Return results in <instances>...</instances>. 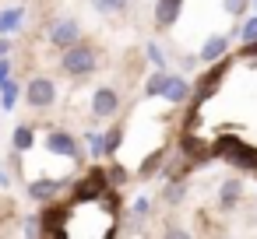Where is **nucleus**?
Instances as JSON below:
<instances>
[{"label": "nucleus", "instance_id": "1", "mask_svg": "<svg viewBox=\"0 0 257 239\" xmlns=\"http://www.w3.org/2000/svg\"><path fill=\"white\" fill-rule=\"evenodd\" d=\"M95 67H99V53H95V46H88L81 39L60 53V71L67 78H88V74H95Z\"/></svg>", "mask_w": 257, "mask_h": 239}, {"label": "nucleus", "instance_id": "2", "mask_svg": "<svg viewBox=\"0 0 257 239\" xmlns=\"http://www.w3.org/2000/svg\"><path fill=\"white\" fill-rule=\"evenodd\" d=\"M25 102H29L32 109H50V106L57 102V85H53V78H32V81L25 85Z\"/></svg>", "mask_w": 257, "mask_h": 239}, {"label": "nucleus", "instance_id": "3", "mask_svg": "<svg viewBox=\"0 0 257 239\" xmlns=\"http://www.w3.org/2000/svg\"><path fill=\"white\" fill-rule=\"evenodd\" d=\"M116 113H120V92L113 85L95 88V95H92V116L95 120H113Z\"/></svg>", "mask_w": 257, "mask_h": 239}, {"label": "nucleus", "instance_id": "4", "mask_svg": "<svg viewBox=\"0 0 257 239\" xmlns=\"http://www.w3.org/2000/svg\"><path fill=\"white\" fill-rule=\"evenodd\" d=\"M78 39H81L78 18H57V22L50 25V43H53L57 50H67V46H74Z\"/></svg>", "mask_w": 257, "mask_h": 239}, {"label": "nucleus", "instance_id": "5", "mask_svg": "<svg viewBox=\"0 0 257 239\" xmlns=\"http://www.w3.org/2000/svg\"><path fill=\"white\" fill-rule=\"evenodd\" d=\"M229 43H232V36H208L204 39V46H201V53H197V64H204V67H211V64H218L225 53H229Z\"/></svg>", "mask_w": 257, "mask_h": 239}, {"label": "nucleus", "instance_id": "6", "mask_svg": "<svg viewBox=\"0 0 257 239\" xmlns=\"http://www.w3.org/2000/svg\"><path fill=\"white\" fill-rule=\"evenodd\" d=\"M46 148L53 155H64V158H81V148H78L74 134H67V130H50L46 134Z\"/></svg>", "mask_w": 257, "mask_h": 239}, {"label": "nucleus", "instance_id": "7", "mask_svg": "<svg viewBox=\"0 0 257 239\" xmlns=\"http://www.w3.org/2000/svg\"><path fill=\"white\" fill-rule=\"evenodd\" d=\"M180 11H183V0H155V29L159 32H166V29H173L176 22H180Z\"/></svg>", "mask_w": 257, "mask_h": 239}, {"label": "nucleus", "instance_id": "8", "mask_svg": "<svg viewBox=\"0 0 257 239\" xmlns=\"http://www.w3.org/2000/svg\"><path fill=\"white\" fill-rule=\"evenodd\" d=\"M190 95H194V85H190V78H183V74H169L162 99H166L169 106H183V102H187Z\"/></svg>", "mask_w": 257, "mask_h": 239}, {"label": "nucleus", "instance_id": "9", "mask_svg": "<svg viewBox=\"0 0 257 239\" xmlns=\"http://www.w3.org/2000/svg\"><path fill=\"white\" fill-rule=\"evenodd\" d=\"M239 200H243V179H239V176L222 179V186H218V211H225V214H229Z\"/></svg>", "mask_w": 257, "mask_h": 239}, {"label": "nucleus", "instance_id": "10", "mask_svg": "<svg viewBox=\"0 0 257 239\" xmlns=\"http://www.w3.org/2000/svg\"><path fill=\"white\" fill-rule=\"evenodd\" d=\"M64 186H67V179H36V183H29V197L39 204H50V200H57V193Z\"/></svg>", "mask_w": 257, "mask_h": 239}, {"label": "nucleus", "instance_id": "11", "mask_svg": "<svg viewBox=\"0 0 257 239\" xmlns=\"http://www.w3.org/2000/svg\"><path fill=\"white\" fill-rule=\"evenodd\" d=\"M166 81H169V71L166 67H155V74H148V81H145V95L148 99H159L166 92Z\"/></svg>", "mask_w": 257, "mask_h": 239}, {"label": "nucleus", "instance_id": "12", "mask_svg": "<svg viewBox=\"0 0 257 239\" xmlns=\"http://www.w3.org/2000/svg\"><path fill=\"white\" fill-rule=\"evenodd\" d=\"M25 18V8H8V11H0V36H11Z\"/></svg>", "mask_w": 257, "mask_h": 239}, {"label": "nucleus", "instance_id": "13", "mask_svg": "<svg viewBox=\"0 0 257 239\" xmlns=\"http://www.w3.org/2000/svg\"><path fill=\"white\" fill-rule=\"evenodd\" d=\"M92 8H95L99 15L113 18V15H123V11L131 8V0H92Z\"/></svg>", "mask_w": 257, "mask_h": 239}, {"label": "nucleus", "instance_id": "14", "mask_svg": "<svg viewBox=\"0 0 257 239\" xmlns=\"http://www.w3.org/2000/svg\"><path fill=\"white\" fill-rule=\"evenodd\" d=\"M11 144H15V151H29L32 144H36V130L32 127H15V137H11Z\"/></svg>", "mask_w": 257, "mask_h": 239}, {"label": "nucleus", "instance_id": "15", "mask_svg": "<svg viewBox=\"0 0 257 239\" xmlns=\"http://www.w3.org/2000/svg\"><path fill=\"white\" fill-rule=\"evenodd\" d=\"M183 197H187V183H183V179H173V183L166 186V193H162L166 204H180Z\"/></svg>", "mask_w": 257, "mask_h": 239}, {"label": "nucleus", "instance_id": "16", "mask_svg": "<svg viewBox=\"0 0 257 239\" xmlns=\"http://www.w3.org/2000/svg\"><path fill=\"white\" fill-rule=\"evenodd\" d=\"M236 36H239V43H257V15L243 18V25L236 29Z\"/></svg>", "mask_w": 257, "mask_h": 239}, {"label": "nucleus", "instance_id": "17", "mask_svg": "<svg viewBox=\"0 0 257 239\" xmlns=\"http://www.w3.org/2000/svg\"><path fill=\"white\" fill-rule=\"evenodd\" d=\"M88 137V151H92V158H106V134H85Z\"/></svg>", "mask_w": 257, "mask_h": 239}, {"label": "nucleus", "instance_id": "18", "mask_svg": "<svg viewBox=\"0 0 257 239\" xmlns=\"http://www.w3.org/2000/svg\"><path fill=\"white\" fill-rule=\"evenodd\" d=\"M222 8H225V15L239 18V15H246V8H250V0H222Z\"/></svg>", "mask_w": 257, "mask_h": 239}, {"label": "nucleus", "instance_id": "19", "mask_svg": "<svg viewBox=\"0 0 257 239\" xmlns=\"http://www.w3.org/2000/svg\"><path fill=\"white\" fill-rule=\"evenodd\" d=\"M120 137H123V130H120V127H113V130L106 134V158H113V155H116V148H120Z\"/></svg>", "mask_w": 257, "mask_h": 239}, {"label": "nucleus", "instance_id": "20", "mask_svg": "<svg viewBox=\"0 0 257 239\" xmlns=\"http://www.w3.org/2000/svg\"><path fill=\"white\" fill-rule=\"evenodd\" d=\"M4 88V109H15V102H18V85H11V81H4L0 85Z\"/></svg>", "mask_w": 257, "mask_h": 239}, {"label": "nucleus", "instance_id": "21", "mask_svg": "<svg viewBox=\"0 0 257 239\" xmlns=\"http://www.w3.org/2000/svg\"><path fill=\"white\" fill-rule=\"evenodd\" d=\"M145 53H148V60H152L155 67H166V57H162V50H159L155 43H148V46H145Z\"/></svg>", "mask_w": 257, "mask_h": 239}, {"label": "nucleus", "instance_id": "22", "mask_svg": "<svg viewBox=\"0 0 257 239\" xmlns=\"http://www.w3.org/2000/svg\"><path fill=\"white\" fill-rule=\"evenodd\" d=\"M148 211H152V200H145V197H141V200H134V218H145Z\"/></svg>", "mask_w": 257, "mask_h": 239}, {"label": "nucleus", "instance_id": "23", "mask_svg": "<svg viewBox=\"0 0 257 239\" xmlns=\"http://www.w3.org/2000/svg\"><path fill=\"white\" fill-rule=\"evenodd\" d=\"M8 74H11V60H8V57H0V85L8 81Z\"/></svg>", "mask_w": 257, "mask_h": 239}, {"label": "nucleus", "instance_id": "24", "mask_svg": "<svg viewBox=\"0 0 257 239\" xmlns=\"http://www.w3.org/2000/svg\"><path fill=\"white\" fill-rule=\"evenodd\" d=\"M113 183H127V172L120 165H113Z\"/></svg>", "mask_w": 257, "mask_h": 239}, {"label": "nucleus", "instance_id": "25", "mask_svg": "<svg viewBox=\"0 0 257 239\" xmlns=\"http://www.w3.org/2000/svg\"><path fill=\"white\" fill-rule=\"evenodd\" d=\"M194 64H197V57H180V67H183V71H190Z\"/></svg>", "mask_w": 257, "mask_h": 239}, {"label": "nucleus", "instance_id": "26", "mask_svg": "<svg viewBox=\"0 0 257 239\" xmlns=\"http://www.w3.org/2000/svg\"><path fill=\"white\" fill-rule=\"evenodd\" d=\"M166 235H187V228H180V225H166Z\"/></svg>", "mask_w": 257, "mask_h": 239}, {"label": "nucleus", "instance_id": "27", "mask_svg": "<svg viewBox=\"0 0 257 239\" xmlns=\"http://www.w3.org/2000/svg\"><path fill=\"white\" fill-rule=\"evenodd\" d=\"M8 50H11V43H8V36H0V57H8Z\"/></svg>", "mask_w": 257, "mask_h": 239}, {"label": "nucleus", "instance_id": "28", "mask_svg": "<svg viewBox=\"0 0 257 239\" xmlns=\"http://www.w3.org/2000/svg\"><path fill=\"white\" fill-rule=\"evenodd\" d=\"M0 186H8V172H0Z\"/></svg>", "mask_w": 257, "mask_h": 239}, {"label": "nucleus", "instance_id": "29", "mask_svg": "<svg viewBox=\"0 0 257 239\" xmlns=\"http://www.w3.org/2000/svg\"><path fill=\"white\" fill-rule=\"evenodd\" d=\"M250 4H253V11H257V0H250Z\"/></svg>", "mask_w": 257, "mask_h": 239}]
</instances>
